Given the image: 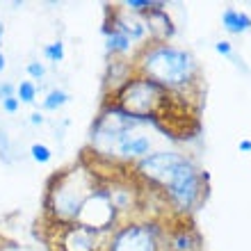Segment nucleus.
Instances as JSON below:
<instances>
[{"label":"nucleus","mask_w":251,"mask_h":251,"mask_svg":"<svg viewBox=\"0 0 251 251\" xmlns=\"http://www.w3.org/2000/svg\"><path fill=\"white\" fill-rule=\"evenodd\" d=\"M25 73H27V78H30V80L34 82V80H41L44 75H46V66H44V62L32 60V62H27Z\"/></svg>","instance_id":"nucleus-15"},{"label":"nucleus","mask_w":251,"mask_h":251,"mask_svg":"<svg viewBox=\"0 0 251 251\" xmlns=\"http://www.w3.org/2000/svg\"><path fill=\"white\" fill-rule=\"evenodd\" d=\"M64 57H66V50H64V41L62 39H55L44 46V60L50 62V64L57 66L60 62H64Z\"/></svg>","instance_id":"nucleus-12"},{"label":"nucleus","mask_w":251,"mask_h":251,"mask_svg":"<svg viewBox=\"0 0 251 251\" xmlns=\"http://www.w3.org/2000/svg\"><path fill=\"white\" fill-rule=\"evenodd\" d=\"M135 174L149 185L165 192L176 210H192L203 197V176L199 167L178 151H160L146 155L135 165Z\"/></svg>","instance_id":"nucleus-2"},{"label":"nucleus","mask_w":251,"mask_h":251,"mask_svg":"<svg viewBox=\"0 0 251 251\" xmlns=\"http://www.w3.org/2000/svg\"><path fill=\"white\" fill-rule=\"evenodd\" d=\"M103 34H105V46L110 55H128L132 48V41L126 37L124 32H119L117 27H112L110 23H105L103 27Z\"/></svg>","instance_id":"nucleus-8"},{"label":"nucleus","mask_w":251,"mask_h":251,"mask_svg":"<svg viewBox=\"0 0 251 251\" xmlns=\"http://www.w3.org/2000/svg\"><path fill=\"white\" fill-rule=\"evenodd\" d=\"M222 25H224V30H228V32H233V34L249 32L251 30V16L245 14V12L233 9V7H228V9H224V14H222Z\"/></svg>","instance_id":"nucleus-9"},{"label":"nucleus","mask_w":251,"mask_h":251,"mask_svg":"<svg viewBox=\"0 0 251 251\" xmlns=\"http://www.w3.org/2000/svg\"><path fill=\"white\" fill-rule=\"evenodd\" d=\"M0 105H2V110H5L7 114H16L21 110V100L16 99V96H12V99L0 100Z\"/></svg>","instance_id":"nucleus-16"},{"label":"nucleus","mask_w":251,"mask_h":251,"mask_svg":"<svg viewBox=\"0 0 251 251\" xmlns=\"http://www.w3.org/2000/svg\"><path fill=\"white\" fill-rule=\"evenodd\" d=\"M100 185L94 165H73L62 174H55L46 192V215L53 224H75L78 212L87 197Z\"/></svg>","instance_id":"nucleus-4"},{"label":"nucleus","mask_w":251,"mask_h":251,"mask_svg":"<svg viewBox=\"0 0 251 251\" xmlns=\"http://www.w3.org/2000/svg\"><path fill=\"white\" fill-rule=\"evenodd\" d=\"M12 96H16V85L14 82H0V100L12 99Z\"/></svg>","instance_id":"nucleus-18"},{"label":"nucleus","mask_w":251,"mask_h":251,"mask_svg":"<svg viewBox=\"0 0 251 251\" xmlns=\"http://www.w3.org/2000/svg\"><path fill=\"white\" fill-rule=\"evenodd\" d=\"M69 100H71L69 92H64V89H50V92L46 94V99L41 100V110H44V112H57Z\"/></svg>","instance_id":"nucleus-10"},{"label":"nucleus","mask_w":251,"mask_h":251,"mask_svg":"<svg viewBox=\"0 0 251 251\" xmlns=\"http://www.w3.org/2000/svg\"><path fill=\"white\" fill-rule=\"evenodd\" d=\"M30 124H32V126H44V124H46L44 112H32V114H30Z\"/></svg>","instance_id":"nucleus-20"},{"label":"nucleus","mask_w":251,"mask_h":251,"mask_svg":"<svg viewBox=\"0 0 251 251\" xmlns=\"http://www.w3.org/2000/svg\"><path fill=\"white\" fill-rule=\"evenodd\" d=\"M5 69H7V57H5V53L0 50V73L5 71Z\"/></svg>","instance_id":"nucleus-22"},{"label":"nucleus","mask_w":251,"mask_h":251,"mask_svg":"<svg viewBox=\"0 0 251 251\" xmlns=\"http://www.w3.org/2000/svg\"><path fill=\"white\" fill-rule=\"evenodd\" d=\"M37 94H39V87H37V82H32V80H21L19 85H16V99H19L21 103L32 105L34 100H37Z\"/></svg>","instance_id":"nucleus-11"},{"label":"nucleus","mask_w":251,"mask_h":251,"mask_svg":"<svg viewBox=\"0 0 251 251\" xmlns=\"http://www.w3.org/2000/svg\"><path fill=\"white\" fill-rule=\"evenodd\" d=\"M121 222V212L117 210L105 183H100L96 190L87 197L78 212L75 224L87 226V228H96V231H114Z\"/></svg>","instance_id":"nucleus-5"},{"label":"nucleus","mask_w":251,"mask_h":251,"mask_svg":"<svg viewBox=\"0 0 251 251\" xmlns=\"http://www.w3.org/2000/svg\"><path fill=\"white\" fill-rule=\"evenodd\" d=\"M9 151H12V149H9V137H7V132H0V158L5 160V162H9Z\"/></svg>","instance_id":"nucleus-17"},{"label":"nucleus","mask_w":251,"mask_h":251,"mask_svg":"<svg viewBox=\"0 0 251 251\" xmlns=\"http://www.w3.org/2000/svg\"><path fill=\"white\" fill-rule=\"evenodd\" d=\"M240 151L251 153V139H242V142H240Z\"/></svg>","instance_id":"nucleus-21"},{"label":"nucleus","mask_w":251,"mask_h":251,"mask_svg":"<svg viewBox=\"0 0 251 251\" xmlns=\"http://www.w3.org/2000/svg\"><path fill=\"white\" fill-rule=\"evenodd\" d=\"M215 50H217L219 55H224V57H233L231 41H217V44H215Z\"/></svg>","instance_id":"nucleus-19"},{"label":"nucleus","mask_w":251,"mask_h":251,"mask_svg":"<svg viewBox=\"0 0 251 251\" xmlns=\"http://www.w3.org/2000/svg\"><path fill=\"white\" fill-rule=\"evenodd\" d=\"M160 137L162 135H158V124L128 114L126 110L110 103L94 121L89 146L94 158L103 162L137 165L146 155L160 151L155 149Z\"/></svg>","instance_id":"nucleus-1"},{"label":"nucleus","mask_w":251,"mask_h":251,"mask_svg":"<svg viewBox=\"0 0 251 251\" xmlns=\"http://www.w3.org/2000/svg\"><path fill=\"white\" fill-rule=\"evenodd\" d=\"M30 158L37 162V165H48L50 160H53V151H50V146L41 144V142H34L30 146Z\"/></svg>","instance_id":"nucleus-13"},{"label":"nucleus","mask_w":251,"mask_h":251,"mask_svg":"<svg viewBox=\"0 0 251 251\" xmlns=\"http://www.w3.org/2000/svg\"><path fill=\"white\" fill-rule=\"evenodd\" d=\"M57 251H105L114 231H96L80 224H53Z\"/></svg>","instance_id":"nucleus-7"},{"label":"nucleus","mask_w":251,"mask_h":251,"mask_svg":"<svg viewBox=\"0 0 251 251\" xmlns=\"http://www.w3.org/2000/svg\"><path fill=\"white\" fill-rule=\"evenodd\" d=\"M2 41H5V23L0 21V48H2Z\"/></svg>","instance_id":"nucleus-23"},{"label":"nucleus","mask_w":251,"mask_h":251,"mask_svg":"<svg viewBox=\"0 0 251 251\" xmlns=\"http://www.w3.org/2000/svg\"><path fill=\"white\" fill-rule=\"evenodd\" d=\"M172 249L174 251H192L194 249V242H192V238L185 231H180L178 235H174L172 238Z\"/></svg>","instance_id":"nucleus-14"},{"label":"nucleus","mask_w":251,"mask_h":251,"mask_svg":"<svg viewBox=\"0 0 251 251\" xmlns=\"http://www.w3.org/2000/svg\"><path fill=\"white\" fill-rule=\"evenodd\" d=\"M135 71L137 75L174 94L199 85L197 60L187 50L169 46V44L144 46L135 60Z\"/></svg>","instance_id":"nucleus-3"},{"label":"nucleus","mask_w":251,"mask_h":251,"mask_svg":"<svg viewBox=\"0 0 251 251\" xmlns=\"http://www.w3.org/2000/svg\"><path fill=\"white\" fill-rule=\"evenodd\" d=\"M105 251H160V228L151 222L119 224Z\"/></svg>","instance_id":"nucleus-6"}]
</instances>
